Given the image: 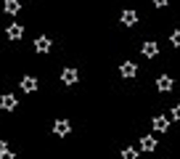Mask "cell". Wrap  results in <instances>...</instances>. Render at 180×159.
<instances>
[{"instance_id":"cell-1","label":"cell","mask_w":180,"mask_h":159,"mask_svg":"<svg viewBox=\"0 0 180 159\" xmlns=\"http://www.w3.org/2000/svg\"><path fill=\"white\" fill-rule=\"evenodd\" d=\"M124 159H135V151H124Z\"/></svg>"}]
</instances>
